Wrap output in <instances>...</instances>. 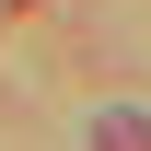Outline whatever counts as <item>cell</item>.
Here are the masks:
<instances>
[{
	"mask_svg": "<svg viewBox=\"0 0 151 151\" xmlns=\"http://www.w3.org/2000/svg\"><path fill=\"white\" fill-rule=\"evenodd\" d=\"M105 151H151V128L139 116H105Z\"/></svg>",
	"mask_w": 151,
	"mask_h": 151,
	"instance_id": "cell-1",
	"label": "cell"
}]
</instances>
